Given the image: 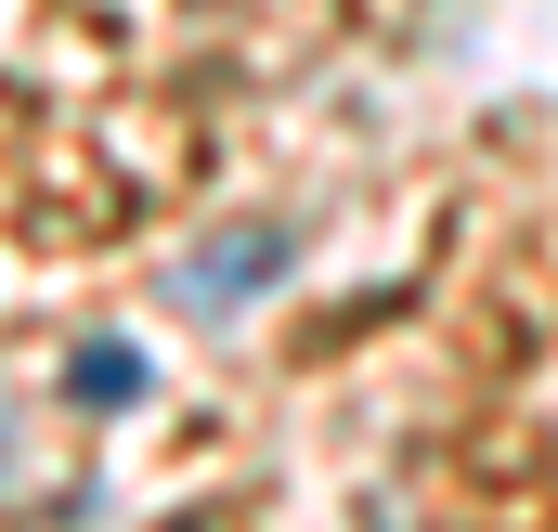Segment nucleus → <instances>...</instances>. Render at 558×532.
Returning <instances> with one entry per match:
<instances>
[{"label":"nucleus","instance_id":"obj_1","mask_svg":"<svg viewBox=\"0 0 558 532\" xmlns=\"http://www.w3.org/2000/svg\"><path fill=\"white\" fill-rule=\"evenodd\" d=\"M274 273H286V234H274V221H247V234H221V247H195V261L169 273V286H182L195 312H234V299H247V286H274Z\"/></svg>","mask_w":558,"mask_h":532}]
</instances>
